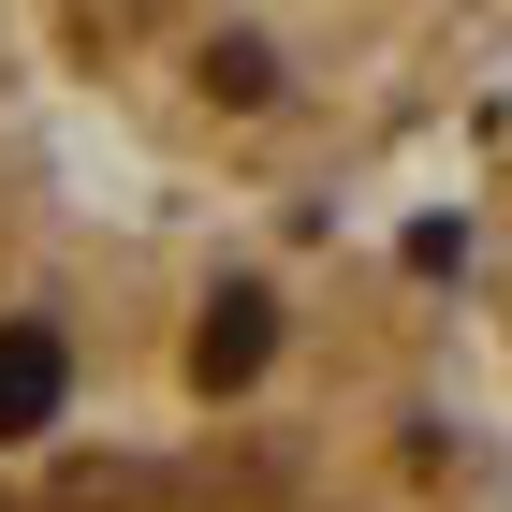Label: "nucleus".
Listing matches in <instances>:
<instances>
[{
    "label": "nucleus",
    "mask_w": 512,
    "mask_h": 512,
    "mask_svg": "<svg viewBox=\"0 0 512 512\" xmlns=\"http://www.w3.org/2000/svg\"><path fill=\"white\" fill-rule=\"evenodd\" d=\"M74 220H88V176H74V147H59V74H44L30 15L0 0V293L74 235Z\"/></svg>",
    "instance_id": "obj_3"
},
{
    "label": "nucleus",
    "mask_w": 512,
    "mask_h": 512,
    "mask_svg": "<svg viewBox=\"0 0 512 512\" xmlns=\"http://www.w3.org/2000/svg\"><path fill=\"white\" fill-rule=\"evenodd\" d=\"M0 512H512V395L337 205L88 191L0 293Z\"/></svg>",
    "instance_id": "obj_1"
},
{
    "label": "nucleus",
    "mask_w": 512,
    "mask_h": 512,
    "mask_svg": "<svg viewBox=\"0 0 512 512\" xmlns=\"http://www.w3.org/2000/svg\"><path fill=\"white\" fill-rule=\"evenodd\" d=\"M454 293L483 322V366L512 395V88L483 103V161H469V249H454Z\"/></svg>",
    "instance_id": "obj_4"
},
{
    "label": "nucleus",
    "mask_w": 512,
    "mask_h": 512,
    "mask_svg": "<svg viewBox=\"0 0 512 512\" xmlns=\"http://www.w3.org/2000/svg\"><path fill=\"white\" fill-rule=\"evenodd\" d=\"M44 74L161 191L352 205L512 88V0H15Z\"/></svg>",
    "instance_id": "obj_2"
}]
</instances>
